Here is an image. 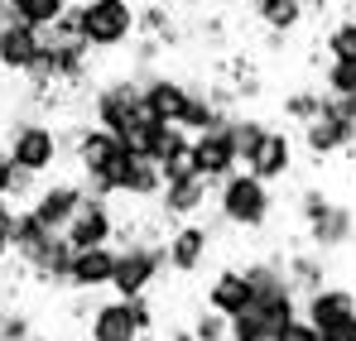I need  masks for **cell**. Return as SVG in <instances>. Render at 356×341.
I'll list each match as a JSON object with an SVG mask.
<instances>
[{"label": "cell", "mask_w": 356, "mask_h": 341, "mask_svg": "<svg viewBox=\"0 0 356 341\" xmlns=\"http://www.w3.org/2000/svg\"><path fill=\"white\" fill-rule=\"evenodd\" d=\"M135 34H145V39H159L164 49H174V44H178V24H174V15H169V5H164V0L135 5Z\"/></svg>", "instance_id": "23"}, {"label": "cell", "mask_w": 356, "mask_h": 341, "mask_svg": "<svg viewBox=\"0 0 356 341\" xmlns=\"http://www.w3.org/2000/svg\"><path fill=\"white\" fill-rule=\"evenodd\" d=\"M193 337L197 341H227V317L212 313V308H202V313L193 317Z\"/></svg>", "instance_id": "32"}, {"label": "cell", "mask_w": 356, "mask_h": 341, "mask_svg": "<svg viewBox=\"0 0 356 341\" xmlns=\"http://www.w3.org/2000/svg\"><path fill=\"white\" fill-rule=\"evenodd\" d=\"M67 260H72V245L63 240V231H49L34 250L19 255V265H24L39 284H63V279H67Z\"/></svg>", "instance_id": "18"}, {"label": "cell", "mask_w": 356, "mask_h": 341, "mask_svg": "<svg viewBox=\"0 0 356 341\" xmlns=\"http://www.w3.org/2000/svg\"><path fill=\"white\" fill-rule=\"evenodd\" d=\"M120 231V217L111 212V197H97V192H87L82 202H77V212H72V222L63 226V240L72 245V250H87V245H111Z\"/></svg>", "instance_id": "6"}, {"label": "cell", "mask_w": 356, "mask_h": 341, "mask_svg": "<svg viewBox=\"0 0 356 341\" xmlns=\"http://www.w3.org/2000/svg\"><path fill=\"white\" fill-rule=\"evenodd\" d=\"M130 303V313H135V327L149 337L154 327H159V317H154V303H149V293H140V298H125Z\"/></svg>", "instance_id": "33"}, {"label": "cell", "mask_w": 356, "mask_h": 341, "mask_svg": "<svg viewBox=\"0 0 356 341\" xmlns=\"http://www.w3.org/2000/svg\"><path fill=\"white\" fill-rule=\"evenodd\" d=\"M323 10H332V0H303V15H323Z\"/></svg>", "instance_id": "36"}, {"label": "cell", "mask_w": 356, "mask_h": 341, "mask_svg": "<svg viewBox=\"0 0 356 341\" xmlns=\"http://www.w3.org/2000/svg\"><path fill=\"white\" fill-rule=\"evenodd\" d=\"M298 313H303L318 332H332V327H342V322H352V317H356V288H347V284H318L313 293L298 298Z\"/></svg>", "instance_id": "10"}, {"label": "cell", "mask_w": 356, "mask_h": 341, "mask_svg": "<svg viewBox=\"0 0 356 341\" xmlns=\"http://www.w3.org/2000/svg\"><path fill=\"white\" fill-rule=\"evenodd\" d=\"M227 130H232V144H236V159H241V164H245V159L260 149V140L270 135V125H265L260 115H236V111L227 115Z\"/></svg>", "instance_id": "26"}, {"label": "cell", "mask_w": 356, "mask_h": 341, "mask_svg": "<svg viewBox=\"0 0 356 341\" xmlns=\"http://www.w3.org/2000/svg\"><path fill=\"white\" fill-rule=\"evenodd\" d=\"M245 169L255 173L260 183L289 178V173H294V135H289V130H270V135L260 140V149L245 159Z\"/></svg>", "instance_id": "17"}, {"label": "cell", "mask_w": 356, "mask_h": 341, "mask_svg": "<svg viewBox=\"0 0 356 341\" xmlns=\"http://www.w3.org/2000/svg\"><path fill=\"white\" fill-rule=\"evenodd\" d=\"M5 154L10 164L34 178H49L63 159V140H58V125L39 120V115H24V120H10L5 130Z\"/></svg>", "instance_id": "2"}, {"label": "cell", "mask_w": 356, "mask_h": 341, "mask_svg": "<svg viewBox=\"0 0 356 341\" xmlns=\"http://www.w3.org/2000/svg\"><path fill=\"white\" fill-rule=\"evenodd\" d=\"M10 178H15V164H10V154L0 149V202L10 197Z\"/></svg>", "instance_id": "35"}, {"label": "cell", "mask_w": 356, "mask_h": 341, "mask_svg": "<svg viewBox=\"0 0 356 341\" xmlns=\"http://www.w3.org/2000/svg\"><path fill=\"white\" fill-rule=\"evenodd\" d=\"M111 269H116V250L111 245H87V250H72L63 284L72 293H102V288H111Z\"/></svg>", "instance_id": "14"}, {"label": "cell", "mask_w": 356, "mask_h": 341, "mask_svg": "<svg viewBox=\"0 0 356 341\" xmlns=\"http://www.w3.org/2000/svg\"><path fill=\"white\" fill-rule=\"evenodd\" d=\"M67 5H72V0H10V15H15L19 24H29V29H49Z\"/></svg>", "instance_id": "27"}, {"label": "cell", "mask_w": 356, "mask_h": 341, "mask_svg": "<svg viewBox=\"0 0 356 341\" xmlns=\"http://www.w3.org/2000/svg\"><path fill=\"white\" fill-rule=\"evenodd\" d=\"M352 178H356V149H352Z\"/></svg>", "instance_id": "40"}, {"label": "cell", "mask_w": 356, "mask_h": 341, "mask_svg": "<svg viewBox=\"0 0 356 341\" xmlns=\"http://www.w3.org/2000/svg\"><path fill=\"white\" fill-rule=\"evenodd\" d=\"M87 341H145V332L135 327V313L125 298H106L87 317Z\"/></svg>", "instance_id": "16"}, {"label": "cell", "mask_w": 356, "mask_h": 341, "mask_svg": "<svg viewBox=\"0 0 356 341\" xmlns=\"http://www.w3.org/2000/svg\"><path fill=\"white\" fill-rule=\"evenodd\" d=\"M323 101H327V92H318V87H294V92H284L280 111H284V120L303 125V120H313V115L323 111Z\"/></svg>", "instance_id": "29"}, {"label": "cell", "mask_w": 356, "mask_h": 341, "mask_svg": "<svg viewBox=\"0 0 356 341\" xmlns=\"http://www.w3.org/2000/svg\"><path fill=\"white\" fill-rule=\"evenodd\" d=\"M39 29H29V24H19V19H10L5 29H0V72H15V77H24L29 72V63L39 58Z\"/></svg>", "instance_id": "20"}, {"label": "cell", "mask_w": 356, "mask_h": 341, "mask_svg": "<svg viewBox=\"0 0 356 341\" xmlns=\"http://www.w3.org/2000/svg\"><path fill=\"white\" fill-rule=\"evenodd\" d=\"M303 149H308L313 164H327V159H337V154H352L356 149V125L342 120V115H332V111H318L313 120H303Z\"/></svg>", "instance_id": "8"}, {"label": "cell", "mask_w": 356, "mask_h": 341, "mask_svg": "<svg viewBox=\"0 0 356 341\" xmlns=\"http://www.w3.org/2000/svg\"><path fill=\"white\" fill-rule=\"evenodd\" d=\"M188 97H193V87H188L183 77H169V72H145V77H140V101H145V115H149V120L178 125Z\"/></svg>", "instance_id": "12"}, {"label": "cell", "mask_w": 356, "mask_h": 341, "mask_svg": "<svg viewBox=\"0 0 356 341\" xmlns=\"http://www.w3.org/2000/svg\"><path fill=\"white\" fill-rule=\"evenodd\" d=\"M308 226V245H318L323 255H332V250H342V245H352L356 235V212L347 202H327L318 217H308L303 222Z\"/></svg>", "instance_id": "15"}, {"label": "cell", "mask_w": 356, "mask_h": 341, "mask_svg": "<svg viewBox=\"0 0 356 341\" xmlns=\"http://www.w3.org/2000/svg\"><path fill=\"white\" fill-rule=\"evenodd\" d=\"M145 120V101H140V77H111L92 92V125L111 130V135H125Z\"/></svg>", "instance_id": "5"}, {"label": "cell", "mask_w": 356, "mask_h": 341, "mask_svg": "<svg viewBox=\"0 0 356 341\" xmlns=\"http://www.w3.org/2000/svg\"><path fill=\"white\" fill-rule=\"evenodd\" d=\"M212 188L217 183H207L202 173H188V178H169L164 188H159V217L164 222H193L202 207H207V197H212Z\"/></svg>", "instance_id": "13"}, {"label": "cell", "mask_w": 356, "mask_h": 341, "mask_svg": "<svg viewBox=\"0 0 356 341\" xmlns=\"http://www.w3.org/2000/svg\"><path fill=\"white\" fill-rule=\"evenodd\" d=\"M212 197H217V217H222L227 226H236V231H260V226H270V217H275V192H270V183H260L250 169L227 173Z\"/></svg>", "instance_id": "1"}, {"label": "cell", "mask_w": 356, "mask_h": 341, "mask_svg": "<svg viewBox=\"0 0 356 341\" xmlns=\"http://www.w3.org/2000/svg\"><path fill=\"white\" fill-rule=\"evenodd\" d=\"M77 29L92 53H116L135 39V0H77Z\"/></svg>", "instance_id": "3"}, {"label": "cell", "mask_w": 356, "mask_h": 341, "mask_svg": "<svg viewBox=\"0 0 356 341\" xmlns=\"http://www.w3.org/2000/svg\"><path fill=\"white\" fill-rule=\"evenodd\" d=\"M245 5H250V10H260V5H270V0H245Z\"/></svg>", "instance_id": "39"}, {"label": "cell", "mask_w": 356, "mask_h": 341, "mask_svg": "<svg viewBox=\"0 0 356 341\" xmlns=\"http://www.w3.org/2000/svg\"><path fill=\"white\" fill-rule=\"evenodd\" d=\"M159 188H164L159 164H149V159H135V154H130V164H125V173H120L116 197H125V202H154V197H159Z\"/></svg>", "instance_id": "21"}, {"label": "cell", "mask_w": 356, "mask_h": 341, "mask_svg": "<svg viewBox=\"0 0 356 341\" xmlns=\"http://www.w3.org/2000/svg\"><path fill=\"white\" fill-rule=\"evenodd\" d=\"M10 19H15V15H10V0H0V29H5Z\"/></svg>", "instance_id": "38"}, {"label": "cell", "mask_w": 356, "mask_h": 341, "mask_svg": "<svg viewBox=\"0 0 356 341\" xmlns=\"http://www.w3.org/2000/svg\"><path fill=\"white\" fill-rule=\"evenodd\" d=\"M227 115H232V111H222V106L207 97V87H193V97H188V106H183V120H178V125H183L188 135H197V130H212V125H222Z\"/></svg>", "instance_id": "24"}, {"label": "cell", "mask_w": 356, "mask_h": 341, "mask_svg": "<svg viewBox=\"0 0 356 341\" xmlns=\"http://www.w3.org/2000/svg\"><path fill=\"white\" fill-rule=\"evenodd\" d=\"M284 274H289L294 293L303 298V293H313L318 284H327V255H323L318 245H303V250H294V255L284 260Z\"/></svg>", "instance_id": "22"}, {"label": "cell", "mask_w": 356, "mask_h": 341, "mask_svg": "<svg viewBox=\"0 0 356 341\" xmlns=\"http://www.w3.org/2000/svg\"><path fill=\"white\" fill-rule=\"evenodd\" d=\"M169 341H197V337H193V327H169Z\"/></svg>", "instance_id": "37"}, {"label": "cell", "mask_w": 356, "mask_h": 341, "mask_svg": "<svg viewBox=\"0 0 356 341\" xmlns=\"http://www.w3.org/2000/svg\"><path fill=\"white\" fill-rule=\"evenodd\" d=\"M164 274V240H149V235H130L116 250V269H111V288L116 298H140L159 284Z\"/></svg>", "instance_id": "4"}, {"label": "cell", "mask_w": 356, "mask_h": 341, "mask_svg": "<svg viewBox=\"0 0 356 341\" xmlns=\"http://www.w3.org/2000/svg\"><path fill=\"white\" fill-rule=\"evenodd\" d=\"M255 15H260V24H265L270 34H284V39H289L294 29H303V19H308V15H303V0H270V5H260Z\"/></svg>", "instance_id": "25"}, {"label": "cell", "mask_w": 356, "mask_h": 341, "mask_svg": "<svg viewBox=\"0 0 356 341\" xmlns=\"http://www.w3.org/2000/svg\"><path fill=\"white\" fill-rule=\"evenodd\" d=\"M270 337H275V322L260 308H245L236 317H227V341H270Z\"/></svg>", "instance_id": "28"}, {"label": "cell", "mask_w": 356, "mask_h": 341, "mask_svg": "<svg viewBox=\"0 0 356 341\" xmlns=\"http://www.w3.org/2000/svg\"><path fill=\"white\" fill-rule=\"evenodd\" d=\"M270 341H323V332H318L303 313H294L289 322H280V327H275V337H270Z\"/></svg>", "instance_id": "31"}, {"label": "cell", "mask_w": 356, "mask_h": 341, "mask_svg": "<svg viewBox=\"0 0 356 341\" xmlns=\"http://www.w3.org/2000/svg\"><path fill=\"white\" fill-rule=\"evenodd\" d=\"M323 92H327V97H352L356 92V58H332V63H327Z\"/></svg>", "instance_id": "30"}, {"label": "cell", "mask_w": 356, "mask_h": 341, "mask_svg": "<svg viewBox=\"0 0 356 341\" xmlns=\"http://www.w3.org/2000/svg\"><path fill=\"white\" fill-rule=\"evenodd\" d=\"M193 169L202 173L207 183H222L227 173H236V169H241L227 120H222V125H212V130H197V135H193Z\"/></svg>", "instance_id": "11"}, {"label": "cell", "mask_w": 356, "mask_h": 341, "mask_svg": "<svg viewBox=\"0 0 356 341\" xmlns=\"http://www.w3.org/2000/svg\"><path fill=\"white\" fill-rule=\"evenodd\" d=\"M82 197H87L82 178H49V183H39V188H34L29 212H34L49 231H63L67 222H72V212H77V202H82Z\"/></svg>", "instance_id": "9"}, {"label": "cell", "mask_w": 356, "mask_h": 341, "mask_svg": "<svg viewBox=\"0 0 356 341\" xmlns=\"http://www.w3.org/2000/svg\"><path fill=\"white\" fill-rule=\"evenodd\" d=\"M250 298H255V288H250V274H245V269H217V274L207 279V308L222 313V317L245 313Z\"/></svg>", "instance_id": "19"}, {"label": "cell", "mask_w": 356, "mask_h": 341, "mask_svg": "<svg viewBox=\"0 0 356 341\" xmlns=\"http://www.w3.org/2000/svg\"><path fill=\"white\" fill-rule=\"evenodd\" d=\"M207 255H212V226H202L197 217L193 222H174V231H164V265L174 274L202 269Z\"/></svg>", "instance_id": "7"}, {"label": "cell", "mask_w": 356, "mask_h": 341, "mask_svg": "<svg viewBox=\"0 0 356 341\" xmlns=\"http://www.w3.org/2000/svg\"><path fill=\"white\" fill-rule=\"evenodd\" d=\"M10 226H15V202H0V260L10 255Z\"/></svg>", "instance_id": "34"}]
</instances>
